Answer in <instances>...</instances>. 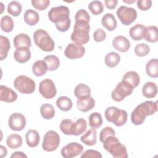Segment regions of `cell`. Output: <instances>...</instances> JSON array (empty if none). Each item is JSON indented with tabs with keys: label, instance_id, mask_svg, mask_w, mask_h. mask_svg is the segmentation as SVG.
Segmentation results:
<instances>
[{
	"label": "cell",
	"instance_id": "36",
	"mask_svg": "<svg viewBox=\"0 0 158 158\" xmlns=\"http://www.w3.org/2000/svg\"><path fill=\"white\" fill-rule=\"evenodd\" d=\"M44 60L46 62L48 70L49 71H54L57 70L60 65L59 59L54 55H48L44 57Z\"/></svg>",
	"mask_w": 158,
	"mask_h": 158
},
{
	"label": "cell",
	"instance_id": "7",
	"mask_svg": "<svg viewBox=\"0 0 158 158\" xmlns=\"http://www.w3.org/2000/svg\"><path fill=\"white\" fill-rule=\"evenodd\" d=\"M14 86L19 92L22 94H31L36 88L34 80L25 75H20L14 81Z\"/></svg>",
	"mask_w": 158,
	"mask_h": 158
},
{
	"label": "cell",
	"instance_id": "31",
	"mask_svg": "<svg viewBox=\"0 0 158 158\" xmlns=\"http://www.w3.org/2000/svg\"><path fill=\"white\" fill-rule=\"evenodd\" d=\"M10 44L9 39L2 35L0 36V60L5 59L10 49Z\"/></svg>",
	"mask_w": 158,
	"mask_h": 158
},
{
	"label": "cell",
	"instance_id": "37",
	"mask_svg": "<svg viewBox=\"0 0 158 158\" xmlns=\"http://www.w3.org/2000/svg\"><path fill=\"white\" fill-rule=\"evenodd\" d=\"M40 113L43 118L46 120L52 118L55 115V109L50 104H44L40 107Z\"/></svg>",
	"mask_w": 158,
	"mask_h": 158
},
{
	"label": "cell",
	"instance_id": "21",
	"mask_svg": "<svg viewBox=\"0 0 158 158\" xmlns=\"http://www.w3.org/2000/svg\"><path fill=\"white\" fill-rule=\"evenodd\" d=\"M146 27L142 24H136L130 29V35L135 41H140L144 37Z\"/></svg>",
	"mask_w": 158,
	"mask_h": 158
},
{
	"label": "cell",
	"instance_id": "27",
	"mask_svg": "<svg viewBox=\"0 0 158 158\" xmlns=\"http://www.w3.org/2000/svg\"><path fill=\"white\" fill-rule=\"evenodd\" d=\"M48 66L44 60H38L33 63L32 72L36 77H42L47 72Z\"/></svg>",
	"mask_w": 158,
	"mask_h": 158
},
{
	"label": "cell",
	"instance_id": "8",
	"mask_svg": "<svg viewBox=\"0 0 158 158\" xmlns=\"http://www.w3.org/2000/svg\"><path fill=\"white\" fill-rule=\"evenodd\" d=\"M133 89L134 88L128 82L122 80L117 85L115 88L112 91L111 97L115 101H122L127 96L132 93Z\"/></svg>",
	"mask_w": 158,
	"mask_h": 158
},
{
	"label": "cell",
	"instance_id": "13",
	"mask_svg": "<svg viewBox=\"0 0 158 158\" xmlns=\"http://www.w3.org/2000/svg\"><path fill=\"white\" fill-rule=\"evenodd\" d=\"M26 118L25 116L18 112L12 114L8 120L9 128L14 131H22L26 126Z\"/></svg>",
	"mask_w": 158,
	"mask_h": 158
},
{
	"label": "cell",
	"instance_id": "28",
	"mask_svg": "<svg viewBox=\"0 0 158 158\" xmlns=\"http://www.w3.org/2000/svg\"><path fill=\"white\" fill-rule=\"evenodd\" d=\"M146 72L148 76L152 78L158 77V60L157 59H150L146 65Z\"/></svg>",
	"mask_w": 158,
	"mask_h": 158
},
{
	"label": "cell",
	"instance_id": "17",
	"mask_svg": "<svg viewBox=\"0 0 158 158\" xmlns=\"http://www.w3.org/2000/svg\"><path fill=\"white\" fill-rule=\"evenodd\" d=\"M77 106L80 111L86 112L91 110L95 106V101L91 96L78 99Z\"/></svg>",
	"mask_w": 158,
	"mask_h": 158
},
{
	"label": "cell",
	"instance_id": "16",
	"mask_svg": "<svg viewBox=\"0 0 158 158\" xmlns=\"http://www.w3.org/2000/svg\"><path fill=\"white\" fill-rule=\"evenodd\" d=\"M17 99V93L11 88L4 86H0V100L6 102H13Z\"/></svg>",
	"mask_w": 158,
	"mask_h": 158
},
{
	"label": "cell",
	"instance_id": "2",
	"mask_svg": "<svg viewBox=\"0 0 158 158\" xmlns=\"http://www.w3.org/2000/svg\"><path fill=\"white\" fill-rule=\"evenodd\" d=\"M157 110V102L146 101L138 105L132 111L131 121L135 125H141L147 116L155 114Z\"/></svg>",
	"mask_w": 158,
	"mask_h": 158
},
{
	"label": "cell",
	"instance_id": "51",
	"mask_svg": "<svg viewBox=\"0 0 158 158\" xmlns=\"http://www.w3.org/2000/svg\"><path fill=\"white\" fill-rule=\"evenodd\" d=\"M10 157H21V158H27V156L23 152L21 151H16L13 152V154L10 156Z\"/></svg>",
	"mask_w": 158,
	"mask_h": 158
},
{
	"label": "cell",
	"instance_id": "15",
	"mask_svg": "<svg viewBox=\"0 0 158 158\" xmlns=\"http://www.w3.org/2000/svg\"><path fill=\"white\" fill-rule=\"evenodd\" d=\"M112 46L117 51L125 52L130 49V42L123 36H117L112 40Z\"/></svg>",
	"mask_w": 158,
	"mask_h": 158
},
{
	"label": "cell",
	"instance_id": "5",
	"mask_svg": "<svg viewBox=\"0 0 158 158\" xmlns=\"http://www.w3.org/2000/svg\"><path fill=\"white\" fill-rule=\"evenodd\" d=\"M33 38L35 44L42 51L51 52L54 49V41L46 30H37L33 33Z\"/></svg>",
	"mask_w": 158,
	"mask_h": 158
},
{
	"label": "cell",
	"instance_id": "11",
	"mask_svg": "<svg viewBox=\"0 0 158 158\" xmlns=\"http://www.w3.org/2000/svg\"><path fill=\"white\" fill-rule=\"evenodd\" d=\"M39 92L46 99L53 98L57 93L54 83L49 78L42 80L39 85Z\"/></svg>",
	"mask_w": 158,
	"mask_h": 158
},
{
	"label": "cell",
	"instance_id": "44",
	"mask_svg": "<svg viewBox=\"0 0 158 158\" xmlns=\"http://www.w3.org/2000/svg\"><path fill=\"white\" fill-rule=\"evenodd\" d=\"M75 22L81 21V22H86L89 23L90 20V16L86 10L80 9L75 14Z\"/></svg>",
	"mask_w": 158,
	"mask_h": 158
},
{
	"label": "cell",
	"instance_id": "40",
	"mask_svg": "<svg viewBox=\"0 0 158 158\" xmlns=\"http://www.w3.org/2000/svg\"><path fill=\"white\" fill-rule=\"evenodd\" d=\"M22 10L21 4L17 1H12L8 4L7 12L14 17L19 16Z\"/></svg>",
	"mask_w": 158,
	"mask_h": 158
},
{
	"label": "cell",
	"instance_id": "20",
	"mask_svg": "<svg viewBox=\"0 0 158 158\" xmlns=\"http://www.w3.org/2000/svg\"><path fill=\"white\" fill-rule=\"evenodd\" d=\"M102 25L108 31L114 30L117 25V20L114 15L111 13L106 14L101 19Z\"/></svg>",
	"mask_w": 158,
	"mask_h": 158
},
{
	"label": "cell",
	"instance_id": "9",
	"mask_svg": "<svg viewBox=\"0 0 158 158\" xmlns=\"http://www.w3.org/2000/svg\"><path fill=\"white\" fill-rule=\"evenodd\" d=\"M60 144V136L54 131L49 130L46 133L42 143V148L47 152H52L57 149Z\"/></svg>",
	"mask_w": 158,
	"mask_h": 158
},
{
	"label": "cell",
	"instance_id": "35",
	"mask_svg": "<svg viewBox=\"0 0 158 158\" xmlns=\"http://www.w3.org/2000/svg\"><path fill=\"white\" fill-rule=\"evenodd\" d=\"M57 107L62 111L66 112L70 110L73 106L72 100L67 96H60L56 101Z\"/></svg>",
	"mask_w": 158,
	"mask_h": 158
},
{
	"label": "cell",
	"instance_id": "1",
	"mask_svg": "<svg viewBox=\"0 0 158 158\" xmlns=\"http://www.w3.org/2000/svg\"><path fill=\"white\" fill-rule=\"evenodd\" d=\"M69 15V9L65 6L53 7L48 12L49 20L54 23L57 30L61 32L67 31L70 27Z\"/></svg>",
	"mask_w": 158,
	"mask_h": 158
},
{
	"label": "cell",
	"instance_id": "14",
	"mask_svg": "<svg viewBox=\"0 0 158 158\" xmlns=\"http://www.w3.org/2000/svg\"><path fill=\"white\" fill-rule=\"evenodd\" d=\"M85 53V48L81 45L75 43H69L64 51L66 57L69 59H75L82 57Z\"/></svg>",
	"mask_w": 158,
	"mask_h": 158
},
{
	"label": "cell",
	"instance_id": "19",
	"mask_svg": "<svg viewBox=\"0 0 158 158\" xmlns=\"http://www.w3.org/2000/svg\"><path fill=\"white\" fill-rule=\"evenodd\" d=\"M14 45L16 49L20 48H29L31 45L30 36L25 33H20L16 35L14 38Z\"/></svg>",
	"mask_w": 158,
	"mask_h": 158
},
{
	"label": "cell",
	"instance_id": "26",
	"mask_svg": "<svg viewBox=\"0 0 158 158\" xmlns=\"http://www.w3.org/2000/svg\"><path fill=\"white\" fill-rule=\"evenodd\" d=\"M23 19L27 25L33 26L36 25L39 22L40 16L39 14L36 11L33 9H28L24 13Z\"/></svg>",
	"mask_w": 158,
	"mask_h": 158
},
{
	"label": "cell",
	"instance_id": "48",
	"mask_svg": "<svg viewBox=\"0 0 158 158\" xmlns=\"http://www.w3.org/2000/svg\"><path fill=\"white\" fill-rule=\"evenodd\" d=\"M106 38V33L101 28L96 30L93 33V38L96 42H101Z\"/></svg>",
	"mask_w": 158,
	"mask_h": 158
},
{
	"label": "cell",
	"instance_id": "3",
	"mask_svg": "<svg viewBox=\"0 0 158 158\" xmlns=\"http://www.w3.org/2000/svg\"><path fill=\"white\" fill-rule=\"evenodd\" d=\"M104 148L115 158H127L128 157L126 146L118 141L115 135H109L105 138Z\"/></svg>",
	"mask_w": 158,
	"mask_h": 158
},
{
	"label": "cell",
	"instance_id": "54",
	"mask_svg": "<svg viewBox=\"0 0 158 158\" xmlns=\"http://www.w3.org/2000/svg\"><path fill=\"white\" fill-rule=\"evenodd\" d=\"M0 4H1V6L2 7H1V14L3 12V10H4V8H3V7H4V5H3V4H2V2H1L0 3Z\"/></svg>",
	"mask_w": 158,
	"mask_h": 158
},
{
	"label": "cell",
	"instance_id": "42",
	"mask_svg": "<svg viewBox=\"0 0 158 158\" xmlns=\"http://www.w3.org/2000/svg\"><path fill=\"white\" fill-rule=\"evenodd\" d=\"M135 54L139 57H143L147 56L150 51L149 46L146 43H139L136 45L134 49Z\"/></svg>",
	"mask_w": 158,
	"mask_h": 158
},
{
	"label": "cell",
	"instance_id": "43",
	"mask_svg": "<svg viewBox=\"0 0 158 158\" xmlns=\"http://www.w3.org/2000/svg\"><path fill=\"white\" fill-rule=\"evenodd\" d=\"M73 122L70 119H64L60 123V129L61 131L67 135H72V128Z\"/></svg>",
	"mask_w": 158,
	"mask_h": 158
},
{
	"label": "cell",
	"instance_id": "50",
	"mask_svg": "<svg viewBox=\"0 0 158 158\" xmlns=\"http://www.w3.org/2000/svg\"><path fill=\"white\" fill-rule=\"evenodd\" d=\"M106 7L109 9H114L116 7L118 1L117 0H106L104 1Z\"/></svg>",
	"mask_w": 158,
	"mask_h": 158
},
{
	"label": "cell",
	"instance_id": "45",
	"mask_svg": "<svg viewBox=\"0 0 158 158\" xmlns=\"http://www.w3.org/2000/svg\"><path fill=\"white\" fill-rule=\"evenodd\" d=\"M31 4L33 7L38 10H43L46 9L50 4V1L49 0H32Z\"/></svg>",
	"mask_w": 158,
	"mask_h": 158
},
{
	"label": "cell",
	"instance_id": "30",
	"mask_svg": "<svg viewBox=\"0 0 158 158\" xmlns=\"http://www.w3.org/2000/svg\"><path fill=\"white\" fill-rule=\"evenodd\" d=\"M122 80L128 82L135 88L139 84L140 77L136 72L129 71L125 73V74L123 75Z\"/></svg>",
	"mask_w": 158,
	"mask_h": 158
},
{
	"label": "cell",
	"instance_id": "10",
	"mask_svg": "<svg viewBox=\"0 0 158 158\" xmlns=\"http://www.w3.org/2000/svg\"><path fill=\"white\" fill-rule=\"evenodd\" d=\"M117 15L122 23L125 25H129L132 23L137 17L136 10L132 7L125 6H121L117 10Z\"/></svg>",
	"mask_w": 158,
	"mask_h": 158
},
{
	"label": "cell",
	"instance_id": "32",
	"mask_svg": "<svg viewBox=\"0 0 158 158\" xmlns=\"http://www.w3.org/2000/svg\"><path fill=\"white\" fill-rule=\"evenodd\" d=\"M145 40L149 43H156L158 40L157 28L156 26H149L146 27L144 33Z\"/></svg>",
	"mask_w": 158,
	"mask_h": 158
},
{
	"label": "cell",
	"instance_id": "4",
	"mask_svg": "<svg viewBox=\"0 0 158 158\" xmlns=\"http://www.w3.org/2000/svg\"><path fill=\"white\" fill-rule=\"evenodd\" d=\"M89 23L86 22L77 21L73 27V31L71 34L70 38L73 43L77 45L85 44L89 41Z\"/></svg>",
	"mask_w": 158,
	"mask_h": 158
},
{
	"label": "cell",
	"instance_id": "34",
	"mask_svg": "<svg viewBox=\"0 0 158 158\" xmlns=\"http://www.w3.org/2000/svg\"><path fill=\"white\" fill-rule=\"evenodd\" d=\"M120 61V55L115 52H110L106 54L104 59V62L106 65L109 67L113 68L116 67Z\"/></svg>",
	"mask_w": 158,
	"mask_h": 158
},
{
	"label": "cell",
	"instance_id": "49",
	"mask_svg": "<svg viewBox=\"0 0 158 158\" xmlns=\"http://www.w3.org/2000/svg\"><path fill=\"white\" fill-rule=\"evenodd\" d=\"M138 7L141 10H148L151 7L152 1L151 0H138L136 1Z\"/></svg>",
	"mask_w": 158,
	"mask_h": 158
},
{
	"label": "cell",
	"instance_id": "6",
	"mask_svg": "<svg viewBox=\"0 0 158 158\" xmlns=\"http://www.w3.org/2000/svg\"><path fill=\"white\" fill-rule=\"evenodd\" d=\"M104 116L108 122H112L117 127L125 125L127 121V112L114 106L107 107L105 110Z\"/></svg>",
	"mask_w": 158,
	"mask_h": 158
},
{
	"label": "cell",
	"instance_id": "29",
	"mask_svg": "<svg viewBox=\"0 0 158 158\" xmlns=\"http://www.w3.org/2000/svg\"><path fill=\"white\" fill-rule=\"evenodd\" d=\"M23 143L22 138L18 134H11L6 139L7 146L12 149L20 148Z\"/></svg>",
	"mask_w": 158,
	"mask_h": 158
},
{
	"label": "cell",
	"instance_id": "33",
	"mask_svg": "<svg viewBox=\"0 0 158 158\" xmlns=\"http://www.w3.org/2000/svg\"><path fill=\"white\" fill-rule=\"evenodd\" d=\"M74 94L78 99L90 96L91 89L88 85L80 83L75 86L74 89Z\"/></svg>",
	"mask_w": 158,
	"mask_h": 158
},
{
	"label": "cell",
	"instance_id": "38",
	"mask_svg": "<svg viewBox=\"0 0 158 158\" xmlns=\"http://www.w3.org/2000/svg\"><path fill=\"white\" fill-rule=\"evenodd\" d=\"M89 125L93 129L99 128L102 124V118L101 114L97 112L91 113L88 118Z\"/></svg>",
	"mask_w": 158,
	"mask_h": 158
},
{
	"label": "cell",
	"instance_id": "41",
	"mask_svg": "<svg viewBox=\"0 0 158 158\" xmlns=\"http://www.w3.org/2000/svg\"><path fill=\"white\" fill-rule=\"evenodd\" d=\"M88 9L93 15H98L104 11V5L100 1H93L89 4Z\"/></svg>",
	"mask_w": 158,
	"mask_h": 158
},
{
	"label": "cell",
	"instance_id": "53",
	"mask_svg": "<svg viewBox=\"0 0 158 158\" xmlns=\"http://www.w3.org/2000/svg\"><path fill=\"white\" fill-rule=\"evenodd\" d=\"M123 2H125V3H127V4H132V3H134L135 2V0H131V1H125V0H123Z\"/></svg>",
	"mask_w": 158,
	"mask_h": 158
},
{
	"label": "cell",
	"instance_id": "18",
	"mask_svg": "<svg viewBox=\"0 0 158 158\" xmlns=\"http://www.w3.org/2000/svg\"><path fill=\"white\" fill-rule=\"evenodd\" d=\"M31 51L28 48H20L16 49L14 52L15 60L20 64L28 62L31 58Z\"/></svg>",
	"mask_w": 158,
	"mask_h": 158
},
{
	"label": "cell",
	"instance_id": "39",
	"mask_svg": "<svg viewBox=\"0 0 158 158\" xmlns=\"http://www.w3.org/2000/svg\"><path fill=\"white\" fill-rule=\"evenodd\" d=\"M14 21L13 19L9 15H4L1 19V28L6 32L9 33L14 29Z\"/></svg>",
	"mask_w": 158,
	"mask_h": 158
},
{
	"label": "cell",
	"instance_id": "25",
	"mask_svg": "<svg viewBox=\"0 0 158 158\" xmlns=\"http://www.w3.org/2000/svg\"><path fill=\"white\" fill-rule=\"evenodd\" d=\"M86 121L83 118H78L75 122H73L72 128V135L78 136L83 134L86 130Z\"/></svg>",
	"mask_w": 158,
	"mask_h": 158
},
{
	"label": "cell",
	"instance_id": "22",
	"mask_svg": "<svg viewBox=\"0 0 158 158\" xmlns=\"http://www.w3.org/2000/svg\"><path fill=\"white\" fill-rule=\"evenodd\" d=\"M27 144L30 148L37 146L40 141V136L38 132L35 130H29L25 135Z\"/></svg>",
	"mask_w": 158,
	"mask_h": 158
},
{
	"label": "cell",
	"instance_id": "12",
	"mask_svg": "<svg viewBox=\"0 0 158 158\" xmlns=\"http://www.w3.org/2000/svg\"><path fill=\"white\" fill-rule=\"evenodd\" d=\"M83 146L76 142L69 143L64 146L60 151L61 155L64 158H72L83 152Z\"/></svg>",
	"mask_w": 158,
	"mask_h": 158
},
{
	"label": "cell",
	"instance_id": "47",
	"mask_svg": "<svg viewBox=\"0 0 158 158\" xmlns=\"http://www.w3.org/2000/svg\"><path fill=\"white\" fill-rule=\"evenodd\" d=\"M81 158H101V154L96 150L88 149L85 151L80 156Z\"/></svg>",
	"mask_w": 158,
	"mask_h": 158
},
{
	"label": "cell",
	"instance_id": "52",
	"mask_svg": "<svg viewBox=\"0 0 158 158\" xmlns=\"http://www.w3.org/2000/svg\"><path fill=\"white\" fill-rule=\"evenodd\" d=\"M0 152H1V157H4L6 156L7 153V149L2 145L0 146Z\"/></svg>",
	"mask_w": 158,
	"mask_h": 158
},
{
	"label": "cell",
	"instance_id": "46",
	"mask_svg": "<svg viewBox=\"0 0 158 158\" xmlns=\"http://www.w3.org/2000/svg\"><path fill=\"white\" fill-rule=\"evenodd\" d=\"M115 130L110 127H106L104 128L100 132L99 135V140L101 142H103L106 137L109 135H115Z\"/></svg>",
	"mask_w": 158,
	"mask_h": 158
},
{
	"label": "cell",
	"instance_id": "23",
	"mask_svg": "<svg viewBox=\"0 0 158 158\" xmlns=\"http://www.w3.org/2000/svg\"><path fill=\"white\" fill-rule=\"evenodd\" d=\"M143 95L147 98H153L157 93V85L152 81L146 82L142 88Z\"/></svg>",
	"mask_w": 158,
	"mask_h": 158
},
{
	"label": "cell",
	"instance_id": "24",
	"mask_svg": "<svg viewBox=\"0 0 158 158\" xmlns=\"http://www.w3.org/2000/svg\"><path fill=\"white\" fill-rule=\"evenodd\" d=\"M80 140L82 143L87 146H93L97 142V132L95 129H90L88 130L81 138Z\"/></svg>",
	"mask_w": 158,
	"mask_h": 158
}]
</instances>
